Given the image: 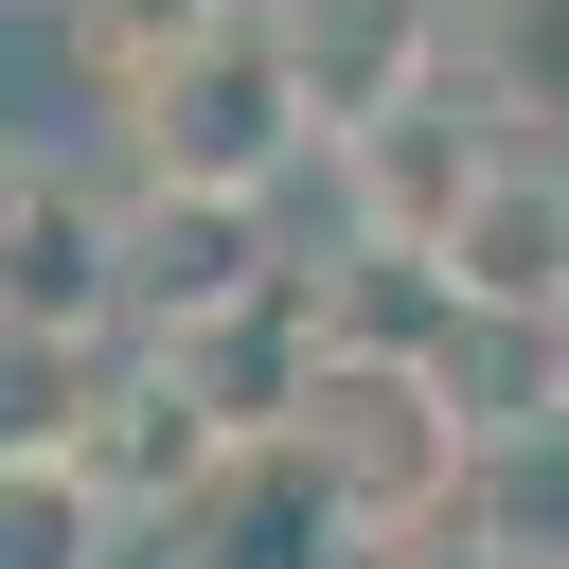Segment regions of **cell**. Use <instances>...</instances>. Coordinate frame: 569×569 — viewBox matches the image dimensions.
Listing matches in <instances>:
<instances>
[{
    "label": "cell",
    "mask_w": 569,
    "mask_h": 569,
    "mask_svg": "<svg viewBox=\"0 0 569 569\" xmlns=\"http://www.w3.org/2000/svg\"><path fill=\"white\" fill-rule=\"evenodd\" d=\"M302 445H320V480L356 498V533H427V516H480L498 409H462V356H445V338H320Z\"/></svg>",
    "instance_id": "obj_1"
},
{
    "label": "cell",
    "mask_w": 569,
    "mask_h": 569,
    "mask_svg": "<svg viewBox=\"0 0 569 569\" xmlns=\"http://www.w3.org/2000/svg\"><path fill=\"white\" fill-rule=\"evenodd\" d=\"M124 124V178H160V196H284L302 160H320V89H302V53H284V18L249 0L231 36H196L142 107H107Z\"/></svg>",
    "instance_id": "obj_2"
},
{
    "label": "cell",
    "mask_w": 569,
    "mask_h": 569,
    "mask_svg": "<svg viewBox=\"0 0 569 569\" xmlns=\"http://www.w3.org/2000/svg\"><path fill=\"white\" fill-rule=\"evenodd\" d=\"M142 551H160V569H356L373 533H356V498L320 480L302 427H231V445L142 516Z\"/></svg>",
    "instance_id": "obj_3"
},
{
    "label": "cell",
    "mask_w": 569,
    "mask_h": 569,
    "mask_svg": "<svg viewBox=\"0 0 569 569\" xmlns=\"http://www.w3.org/2000/svg\"><path fill=\"white\" fill-rule=\"evenodd\" d=\"M498 160H516V124H498V89H480V71L409 89L391 124H356V142H338V249H391V267H427Z\"/></svg>",
    "instance_id": "obj_4"
},
{
    "label": "cell",
    "mask_w": 569,
    "mask_h": 569,
    "mask_svg": "<svg viewBox=\"0 0 569 569\" xmlns=\"http://www.w3.org/2000/svg\"><path fill=\"white\" fill-rule=\"evenodd\" d=\"M427 302H445L462 338H551V320H569V160H551V142H516V160L462 196V231L427 249Z\"/></svg>",
    "instance_id": "obj_5"
},
{
    "label": "cell",
    "mask_w": 569,
    "mask_h": 569,
    "mask_svg": "<svg viewBox=\"0 0 569 569\" xmlns=\"http://www.w3.org/2000/svg\"><path fill=\"white\" fill-rule=\"evenodd\" d=\"M0 320L18 338H124V196L89 160H36L18 142V196H0Z\"/></svg>",
    "instance_id": "obj_6"
},
{
    "label": "cell",
    "mask_w": 569,
    "mask_h": 569,
    "mask_svg": "<svg viewBox=\"0 0 569 569\" xmlns=\"http://www.w3.org/2000/svg\"><path fill=\"white\" fill-rule=\"evenodd\" d=\"M267 284H302V267H267V196H160V178H124V338H213Z\"/></svg>",
    "instance_id": "obj_7"
},
{
    "label": "cell",
    "mask_w": 569,
    "mask_h": 569,
    "mask_svg": "<svg viewBox=\"0 0 569 569\" xmlns=\"http://www.w3.org/2000/svg\"><path fill=\"white\" fill-rule=\"evenodd\" d=\"M267 18H284L302 89H320V160H338L356 124H391L409 89L462 71V0H267Z\"/></svg>",
    "instance_id": "obj_8"
},
{
    "label": "cell",
    "mask_w": 569,
    "mask_h": 569,
    "mask_svg": "<svg viewBox=\"0 0 569 569\" xmlns=\"http://www.w3.org/2000/svg\"><path fill=\"white\" fill-rule=\"evenodd\" d=\"M231 18H249V0H53V53H71L107 107H142V89H160L196 36H231Z\"/></svg>",
    "instance_id": "obj_9"
},
{
    "label": "cell",
    "mask_w": 569,
    "mask_h": 569,
    "mask_svg": "<svg viewBox=\"0 0 569 569\" xmlns=\"http://www.w3.org/2000/svg\"><path fill=\"white\" fill-rule=\"evenodd\" d=\"M462 71L498 89L516 142H551L569 124V0H462Z\"/></svg>",
    "instance_id": "obj_10"
},
{
    "label": "cell",
    "mask_w": 569,
    "mask_h": 569,
    "mask_svg": "<svg viewBox=\"0 0 569 569\" xmlns=\"http://www.w3.org/2000/svg\"><path fill=\"white\" fill-rule=\"evenodd\" d=\"M107 533H142V516H124L89 462H18V480H0V551H18V569H107Z\"/></svg>",
    "instance_id": "obj_11"
},
{
    "label": "cell",
    "mask_w": 569,
    "mask_h": 569,
    "mask_svg": "<svg viewBox=\"0 0 569 569\" xmlns=\"http://www.w3.org/2000/svg\"><path fill=\"white\" fill-rule=\"evenodd\" d=\"M356 569H533V551H516L498 516H427V533H373Z\"/></svg>",
    "instance_id": "obj_12"
},
{
    "label": "cell",
    "mask_w": 569,
    "mask_h": 569,
    "mask_svg": "<svg viewBox=\"0 0 569 569\" xmlns=\"http://www.w3.org/2000/svg\"><path fill=\"white\" fill-rule=\"evenodd\" d=\"M516 356H533V409L569 427V320H551V338H516Z\"/></svg>",
    "instance_id": "obj_13"
}]
</instances>
